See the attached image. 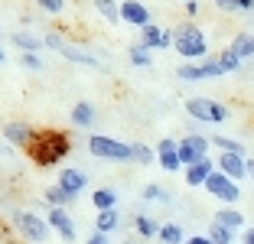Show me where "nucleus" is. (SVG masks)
I'll return each instance as SVG.
<instances>
[{
  "mask_svg": "<svg viewBox=\"0 0 254 244\" xmlns=\"http://www.w3.org/2000/svg\"><path fill=\"white\" fill-rule=\"evenodd\" d=\"M72 153V137L59 127H46L36 133V140L26 147V156L36 163L39 170H49V166H59L65 156Z\"/></svg>",
  "mask_w": 254,
  "mask_h": 244,
  "instance_id": "nucleus-1",
  "label": "nucleus"
},
{
  "mask_svg": "<svg viewBox=\"0 0 254 244\" xmlns=\"http://www.w3.org/2000/svg\"><path fill=\"white\" fill-rule=\"evenodd\" d=\"M173 49L180 52V59H186V62L205 59L209 56V39H205V33L195 23H183L180 30H176V46Z\"/></svg>",
  "mask_w": 254,
  "mask_h": 244,
  "instance_id": "nucleus-2",
  "label": "nucleus"
},
{
  "mask_svg": "<svg viewBox=\"0 0 254 244\" xmlns=\"http://www.w3.org/2000/svg\"><path fill=\"white\" fill-rule=\"evenodd\" d=\"M43 46H46V49H53V52H59L62 59L75 62V65H85V68H105L101 62L95 59V56H91V52H85L78 43L65 39L62 33H46V36H43Z\"/></svg>",
  "mask_w": 254,
  "mask_h": 244,
  "instance_id": "nucleus-3",
  "label": "nucleus"
},
{
  "mask_svg": "<svg viewBox=\"0 0 254 244\" xmlns=\"http://www.w3.org/2000/svg\"><path fill=\"white\" fill-rule=\"evenodd\" d=\"M13 228H16V235H20L23 241H30V244H46V241H49V235H53L49 222H46L43 215L30 212V208L13 212Z\"/></svg>",
  "mask_w": 254,
  "mask_h": 244,
  "instance_id": "nucleus-4",
  "label": "nucleus"
},
{
  "mask_svg": "<svg viewBox=\"0 0 254 244\" xmlns=\"http://www.w3.org/2000/svg\"><path fill=\"white\" fill-rule=\"evenodd\" d=\"M88 153L98 156V160H108V163H127V160H134L130 143L118 140V137H108V133H91V137H88Z\"/></svg>",
  "mask_w": 254,
  "mask_h": 244,
  "instance_id": "nucleus-5",
  "label": "nucleus"
},
{
  "mask_svg": "<svg viewBox=\"0 0 254 244\" xmlns=\"http://www.w3.org/2000/svg\"><path fill=\"white\" fill-rule=\"evenodd\" d=\"M183 108L199 124H225V121H232V111L222 101H212V98H189Z\"/></svg>",
  "mask_w": 254,
  "mask_h": 244,
  "instance_id": "nucleus-6",
  "label": "nucleus"
},
{
  "mask_svg": "<svg viewBox=\"0 0 254 244\" xmlns=\"http://www.w3.org/2000/svg\"><path fill=\"white\" fill-rule=\"evenodd\" d=\"M202 189H205L212 199H218L222 205H235V202L241 199V185L235 183V179H228L225 173H218V170L209 176V183L202 185Z\"/></svg>",
  "mask_w": 254,
  "mask_h": 244,
  "instance_id": "nucleus-7",
  "label": "nucleus"
},
{
  "mask_svg": "<svg viewBox=\"0 0 254 244\" xmlns=\"http://www.w3.org/2000/svg\"><path fill=\"white\" fill-rule=\"evenodd\" d=\"M212 150V140L209 137H202V133H186L180 140V160L183 166H195L199 160H205Z\"/></svg>",
  "mask_w": 254,
  "mask_h": 244,
  "instance_id": "nucleus-8",
  "label": "nucleus"
},
{
  "mask_svg": "<svg viewBox=\"0 0 254 244\" xmlns=\"http://www.w3.org/2000/svg\"><path fill=\"white\" fill-rule=\"evenodd\" d=\"M222 65H218L215 56H209V59H202L199 65H180L176 68V78L180 81H205V78H222Z\"/></svg>",
  "mask_w": 254,
  "mask_h": 244,
  "instance_id": "nucleus-9",
  "label": "nucleus"
},
{
  "mask_svg": "<svg viewBox=\"0 0 254 244\" xmlns=\"http://www.w3.org/2000/svg\"><path fill=\"white\" fill-rule=\"evenodd\" d=\"M157 163H160L163 173H183L186 170L183 160H180V140H173V137L157 140Z\"/></svg>",
  "mask_w": 254,
  "mask_h": 244,
  "instance_id": "nucleus-10",
  "label": "nucleus"
},
{
  "mask_svg": "<svg viewBox=\"0 0 254 244\" xmlns=\"http://www.w3.org/2000/svg\"><path fill=\"white\" fill-rule=\"evenodd\" d=\"M121 23L134 26V30H147L150 23H153V13H150V7L140 3V0H124L121 3Z\"/></svg>",
  "mask_w": 254,
  "mask_h": 244,
  "instance_id": "nucleus-11",
  "label": "nucleus"
},
{
  "mask_svg": "<svg viewBox=\"0 0 254 244\" xmlns=\"http://www.w3.org/2000/svg\"><path fill=\"white\" fill-rule=\"evenodd\" d=\"M46 222H49L53 235H59L65 244H72L75 238H78V231H75V218L68 215V208H49V215H46Z\"/></svg>",
  "mask_w": 254,
  "mask_h": 244,
  "instance_id": "nucleus-12",
  "label": "nucleus"
},
{
  "mask_svg": "<svg viewBox=\"0 0 254 244\" xmlns=\"http://www.w3.org/2000/svg\"><path fill=\"white\" fill-rule=\"evenodd\" d=\"M36 127L33 124H26V121H7L3 124V140L7 143H13V147H20V150H26L33 140H36Z\"/></svg>",
  "mask_w": 254,
  "mask_h": 244,
  "instance_id": "nucleus-13",
  "label": "nucleus"
},
{
  "mask_svg": "<svg viewBox=\"0 0 254 244\" xmlns=\"http://www.w3.org/2000/svg\"><path fill=\"white\" fill-rule=\"evenodd\" d=\"M65 195H72V199H78V195L88 189V173L78 170V166H68V170H59V183H56Z\"/></svg>",
  "mask_w": 254,
  "mask_h": 244,
  "instance_id": "nucleus-14",
  "label": "nucleus"
},
{
  "mask_svg": "<svg viewBox=\"0 0 254 244\" xmlns=\"http://www.w3.org/2000/svg\"><path fill=\"white\" fill-rule=\"evenodd\" d=\"M215 166H218V173H225L235 183H241L248 176V156H238V153H218Z\"/></svg>",
  "mask_w": 254,
  "mask_h": 244,
  "instance_id": "nucleus-15",
  "label": "nucleus"
},
{
  "mask_svg": "<svg viewBox=\"0 0 254 244\" xmlns=\"http://www.w3.org/2000/svg\"><path fill=\"white\" fill-rule=\"evenodd\" d=\"M215 170H218V166H215V160H212V156H205V160H199L195 166H186V170H183V179H186V185L199 189V185H205V183H209V176H212Z\"/></svg>",
  "mask_w": 254,
  "mask_h": 244,
  "instance_id": "nucleus-16",
  "label": "nucleus"
},
{
  "mask_svg": "<svg viewBox=\"0 0 254 244\" xmlns=\"http://www.w3.org/2000/svg\"><path fill=\"white\" fill-rule=\"evenodd\" d=\"M212 222H218L222 228H228V231L235 235V231H241V228H245V215H241L235 205H222V208L215 212V218H212Z\"/></svg>",
  "mask_w": 254,
  "mask_h": 244,
  "instance_id": "nucleus-17",
  "label": "nucleus"
},
{
  "mask_svg": "<svg viewBox=\"0 0 254 244\" xmlns=\"http://www.w3.org/2000/svg\"><path fill=\"white\" fill-rule=\"evenodd\" d=\"M72 124L75 127H95V121H98V111H95V104H88V101H78V104H72Z\"/></svg>",
  "mask_w": 254,
  "mask_h": 244,
  "instance_id": "nucleus-18",
  "label": "nucleus"
},
{
  "mask_svg": "<svg viewBox=\"0 0 254 244\" xmlns=\"http://www.w3.org/2000/svg\"><path fill=\"white\" fill-rule=\"evenodd\" d=\"M91 205L98 212H111V208H118V192H114L111 185H98L95 192H91Z\"/></svg>",
  "mask_w": 254,
  "mask_h": 244,
  "instance_id": "nucleus-19",
  "label": "nucleus"
},
{
  "mask_svg": "<svg viewBox=\"0 0 254 244\" xmlns=\"http://www.w3.org/2000/svg\"><path fill=\"white\" fill-rule=\"evenodd\" d=\"M10 43H13L20 52H39V49H46V46H43V36H33L30 30H16L13 36H10Z\"/></svg>",
  "mask_w": 254,
  "mask_h": 244,
  "instance_id": "nucleus-20",
  "label": "nucleus"
},
{
  "mask_svg": "<svg viewBox=\"0 0 254 244\" xmlns=\"http://www.w3.org/2000/svg\"><path fill=\"white\" fill-rule=\"evenodd\" d=\"M228 49H232L241 62H245V59H254V36H251V33H235V39H232V46H228Z\"/></svg>",
  "mask_w": 254,
  "mask_h": 244,
  "instance_id": "nucleus-21",
  "label": "nucleus"
},
{
  "mask_svg": "<svg viewBox=\"0 0 254 244\" xmlns=\"http://www.w3.org/2000/svg\"><path fill=\"white\" fill-rule=\"evenodd\" d=\"M127 59H130V65H137V68H150L153 65V52H150L147 46H140V43H130L127 46Z\"/></svg>",
  "mask_w": 254,
  "mask_h": 244,
  "instance_id": "nucleus-22",
  "label": "nucleus"
},
{
  "mask_svg": "<svg viewBox=\"0 0 254 244\" xmlns=\"http://www.w3.org/2000/svg\"><path fill=\"white\" fill-rule=\"evenodd\" d=\"M157 241L160 244H186V238H183V225L180 222H163Z\"/></svg>",
  "mask_w": 254,
  "mask_h": 244,
  "instance_id": "nucleus-23",
  "label": "nucleus"
},
{
  "mask_svg": "<svg viewBox=\"0 0 254 244\" xmlns=\"http://www.w3.org/2000/svg\"><path fill=\"white\" fill-rule=\"evenodd\" d=\"M121 228V218H118V208H111V212H98L95 218V231H101V235H111V231Z\"/></svg>",
  "mask_w": 254,
  "mask_h": 244,
  "instance_id": "nucleus-24",
  "label": "nucleus"
},
{
  "mask_svg": "<svg viewBox=\"0 0 254 244\" xmlns=\"http://www.w3.org/2000/svg\"><path fill=\"white\" fill-rule=\"evenodd\" d=\"M43 202H46L49 208H68L75 199H72V195H65V192L59 189V185H49V189L43 192Z\"/></svg>",
  "mask_w": 254,
  "mask_h": 244,
  "instance_id": "nucleus-25",
  "label": "nucleus"
},
{
  "mask_svg": "<svg viewBox=\"0 0 254 244\" xmlns=\"http://www.w3.org/2000/svg\"><path fill=\"white\" fill-rule=\"evenodd\" d=\"M212 147H218V153H238L245 156V143L235 140V137H222V133H215V137H209Z\"/></svg>",
  "mask_w": 254,
  "mask_h": 244,
  "instance_id": "nucleus-26",
  "label": "nucleus"
},
{
  "mask_svg": "<svg viewBox=\"0 0 254 244\" xmlns=\"http://www.w3.org/2000/svg\"><path fill=\"white\" fill-rule=\"evenodd\" d=\"M134 228H137V235H140V238H157L163 225H160L157 218H150V215H137V218H134Z\"/></svg>",
  "mask_w": 254,
  "mask_h": 244,
  "instance_id": "nucleus-27",
  "label": "nucleus"
},
{
  "mask_svg": "<svg viewBox=\"0 0 254 244\" xmlns=\"http://www.w3.org/2000/svg\"><path fill=\"white\" fill-rule=\"evenodd\" d=\"M130 153H134V160H130V163H140V166H150V163L157 160L153 147H147V143H140V140H130Z\"/></svg>",
  "mask_w": 254,
  "mask_h": 244,
  "instance_id": "nucleus-28",
  "label": "nucleus"
},
{
  "mask_svg": "<svg viewBox=\"0 0 254 244\" xmlns=\"http://www.w3.org/2000/svg\"><path fill=\"white\" fill-rule=\"evenodd\" d=\"M160 39H163V30L150 23L147 30H140V39H137V43H140V46H147V49L153 52V49H160Z\"/></svg>",
  "mask_w": 254,
  "mask_h": 244,
  "instance_id": "nucleus-29",
  "label": "nucleus"
},
{
  "mask_svg": "<svg viewBox=\"0 0 254 244\" xmlns=\"http://www.w3.org/2000/svg\"><path fill=\"white\" fill-rule=\"evenodd\" d=\"M95 10L108 23H121V3H114V0H95Z\"/></svg>",
  "mask_w": 254,
  "mask_h": 244,
  "instance_id": "nucleus-30",
  "label": "nucleus"
},
{
  "mask_svg": "<svg viewBox=\"0 0 254 244\" xmlns=\"http://www.w3.org/2000/svg\"><path fill=\"white\" fill-rule=\"evenodd\" d=\"M215 59H218V65H222V72H225V75H232V72H238V68H241V59L235 56L232 49H222Z\"/></svg>",
  "mask_w": 254,
  "mask_h": 244,
  "instance_id": "nucleus-31",
  "label": "nucleus"
},
{
  "mask_svg": "<svg viewBox=\"0 0 254 244\" xmlns=\"http://www.w3.org/2000/svg\"><path fill=\"white\" fill-rule=\"evenodd\" d=\"M209 238L212 244H235V235L228 228H222L218 222H209Z\"/></svg>",
  "mask_w": 254,
  "mask_h": 244,
  "instance_id": "nucleus-32",
  "label": "nucleus"
},
{
  "mask_svg": "<svg viewBox=\"0 0 254 244\" xmlns=\"http://www.w3.org/2000/svg\"><path fill=\"white\" fill-rule=\"evenodd\" d=\"M143 202H170V192H166L163 185L150 183V185H143Z\"/></svg>",
  "mask_w": 254,
  "mask_h": 244,
  "instance_id": "nucleus-33",
  "label": "nucleus"
},
{
  "mask_svg": "<svg viewBox=\"0 0 254 244\" xmlns=\"http://www.w3.org/2000/svg\"><path fill=\"white\" fill-rule=\"evenodd\" d=\"M43 13H49V16H59V13H65V0H33Z\"/></svg>",
  "mask_w": 254,
  "mask_h": 244,
  "instance_id": "nucleus-34",
  "label": "nucleus"
},
{
  "mask_svg": "<svg viewBox=\"0 0 254 244\" xmlns=\"http://www.w3.org/2000/svg\"><path fill=\"white\" fill-rule=\"evenodd\" d=\"M20 65L30 68V72H39V68H43V62H39L36 52H20Z\"/></svg>",
  "mask_w": 254,
  "mask_h": 244,
  "instance_id": "nucleus-35",
  "label": "nucleus"
},
{
  "mask_svg": "<svg viewBox=\"0 0 254 244\" xmlns=\"http://www.w3.org/2000/svg\"><path fill=\"white\" fill-rule=\"evenodd\" d=\"M222 13H238V0H212Z\"/></svg>",
  "mask_w": 254,
  "mask_h": 244,
  "instance_id": "nucleus-36",
  "label": "nucleus"
},
{
  "mask_svg": "<svg viewBox=\"0 0 254 244\" xmlns=\"http://www.w3.org/2000/svg\"><path fill=\"white\" fill-rule=\"evenodd\" d=\"M85 244H111V238H108V235H101V231H95V235H91Z\"/></svg>",
  "mask_w": 254,
  "mask_h": 244,
  "instance_id": "nucleus-37",
  "label": "nucleus"
},
{
  "mask_svg": "<svg viewBox=\"0 0 254 244\" xmlns=\"http://www.w3.org/2000/svg\"><path fill=\"white\" fill-rule=\"evenodd\" d=\"M186 244H212V238L209 235H192V238H186Z\"/></svg>",
  "mask_w": 254,
  "mask_h": 244,
  "instance_id": "nucleus-38",
  "label": "nucleus"
},
{
  "mask_svg": "<svg viewBox=\"0 0 254 244\" xmlns=\"http://www.w3.org/2000/svg\"><path fill=\"white\" fill-rule=\"evenodd\" d=\"M238 13H254V0H238Z\"/></svg>",
  "mask_w": 254,
  "mask_h": 244,
  "instance_id": "nucleus-39",
  "label": "nucleus"
},
{
  "mask_svg": "<svg viewBox=\"0 0 254 244\" xmlns=\"http://www.w3.org/2000/svg\"><path fill=\"white\" fill-rule=\"evenodd\" d=\"M186 16H189V20L199 16V3H195V0H189V3H186Z\"/></svg>",
  "mask_w": 254,
  "mask_h": 244,
  "instance_id": "nucleus-40",
  "label": "nucleus"
},
{
  "mask_svg": "<svg viewBox=\"0 0 254 244\" xmlns=\"http://www.w3.org/2000/svg\"><path fill=\"white\" fill-rule=\"evenodd\" d=\"M241 244H254V228H245V235H241Z\"/></svg>",
  "mask_w": 254,
  "mask_h": 244,
  "instance_id": "nucleus-41",
  "label": "nucleus"
},
{
  "mask_svg": "<svg viewBox=\"0 0 254 244\" xmlns=\"http://www.w3.org/2000/svg\"><path fill=\"white\" fill-rule=\"evenodd\" d=\"M248 176L254 179V160H248Z\"/></svg>",
  "mask_w": 254,
  "mask_h": 244,
  "instance_id": "nucleus-42",
  "label": "nucleus"
},
{
  "mask_svg": "<svg viewBox=\"0 0 254 244\" xmlns=\"http://www.w3.org/2000/svg\"><path fill=\"white\" fill-rule=\"evenodd\" d=\"M3 62H7V52H3V49H0V65H3Z\"/></svg>",
  "mask_w": 254,
  "mask_h": 244,
  "instance_id": "nucleus-43",
  "label": "nucleus"
},
{
  "mask_svg": "<svg viewBox=\"0 0 254 244\" xmlns=\"http://www.w3.org/2000/svg\"><path fill=\"white\" fill-rule=\"evenodd\" d=\"M124 244H137V241H124Z\"/></svg>",
  "mask_w": 254,
  "mask_h": 244,
  "instance_id": "nucleus-44",
  "label": "nucleus"
},
{
  "mask_svg": "<svg viewBox=\"0 0 254 244\" xmlns=\"http://www.w3.org/2000/svg\"><path fill=\"white\" fill-rule=\"evenodd\" d=\"M0 39H3V30H0Z\"/></svg>",
  "mask_w": 254,
  "mask_h": 244,
  "instance_id": "nucleus-45",
  "label": "nucleus"
},
{
  "mask_svg": "<svg viewBox=\"0 0 254 244\" xmlns=\"http://www.w3.org/2000/svg\"><path fill=\"white\" fill-rule=\"evenodd\" d=\"M183 3H189V0H183Z\"/></svg>",
  "mask_w": 254,
  "mask_h": 244,
  "instance_id": "nucleus-46",
  "label": "nucleus"
}]
</instances>
